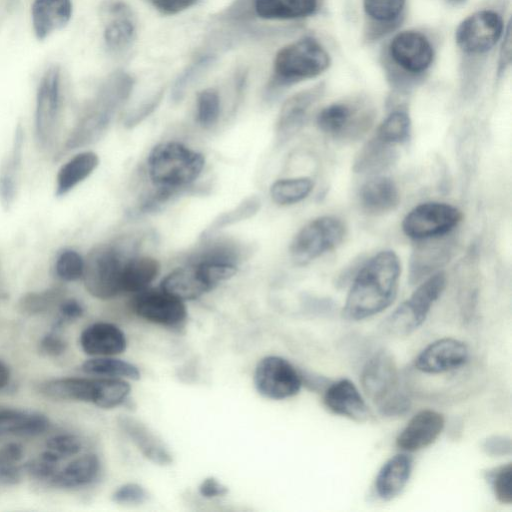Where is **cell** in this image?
<instances>
[{
    "label": "cell",
    "mask_w": 512,
    "mask_h": 512,
    "mask_svg": "<svg viewBox=\"0 0 512 512\" xmlns=\"http://www.w3.org/2000/svg\"><path fill=\"white\" fill-rule=\"evenodd\" d=\"M401 263L392 250H383L369 258L357 272L343 307V317L359 321L387 309L395 300Z\"/></svg>",
    "instance_id": "cell-1"
},
{
    "label": "cell",
    "mask_w": 512,
    "mask_h": 512,
    "mask_svg": "<svg viewBox=\"0 0 512 512\" xmlns=\"http://www.w3.org/2000/svg\"><path fill=\"white\" fill-rule=\"evenodd\" d=\"M361 386L382 416L398 417L410 409L411 400L401 386L396 361L386 350L377 351L367 360L361 373Z\"/></svg>",
    "instance_id": "cell-2"
},
{
    "label": "cell",
    "mask_w": 512,
    "mask_h": 512,
    "mask_svg": "<svg viewBox=\"0 0 512 512\" xmlns=\"http://www.w3.org/2000/svg\"><path fill=\"white\" fill-rule=\"evenodd\" d=\"M205 157L175 141L156 145L147 158L150 180L158 188L183 190L202 173Z\"/></svg>",
    "instance_id": "cell-3"
},
{
    "label": "cell",
    "mask_w": 512,
    "mask_h": 512,
    "mask_svg": "<svg viewBox=\"0 0 512 512\" xmlns=\"http://www.w3.org/2000/svg\"><path fill=\"white\" fill-rule=\"evenodd\" d=\"M330 65L325 48L312 37H303L284 47L273 62L272 82L275 86H287L314 78Z\"/></svg>",
    "instance_id": "cell-4"
},
{
    "label": "cell",
    "mask_w": 512,
    "mask_h": 512,
    "mask_svg": "<svg viewBox=\"0 0 512 512\" xmlns=\"http://www.w3.org/2000/svg\"><path fill=\"white\" fill-rule=\"evenodd\" d=\"M119 245L103 244L94 247L84 259L83 282L95 298L108 300L121 292L124 263L132 256Z\"/></svg>",
    "instance_id": "cell-5"
},
{
    "label": "cell",
    "mask_w": 512,
    "mask_h": 512,
    "mask_svg": "<svg viewBox=\"0 0 512 512\" xmlns=\"http://www.w3.org/2000/svg\"><path fill=\"white\" fill-rule=\"evenodd\" d=\"M446 274L438 271L422 282L384 321L389 334L403 337L416 331L426 320L433 304L446 287Z\"/></svg>",
    "instance_id": "cell-6"
},
{
    "label": "cell",
    "mask_w": 512,
    "mask_h": 512,
    "mask_svg": "<svg viewBox=\"0 0 512 512\" xmlns=\"http://www.w3.org/2000/svg\"><path fill=\"white\" fill-rule=\"evenodd\" d=\"M346 235L345 223L336 216L317 217L305 224L293 237L289 253L299 266L307 265L335 249Z\"/></svg>",
    "instance_id": "cell-7"
},
{
    "label": "cell",
    "mask_w": 512,
    "mask_h": 512,
    "mask_svg": "<svg viewBox=\"0 0 512 512\" xmlns=\"http://www.w3.org/2000/svg\"><path fill=\"white\" fill-rule=\"evenodd\" d=\"M61 111V74L50 66L43 74L36 94L34 135L37 146L49 150L58 133Z\"/></svg>",
    "instance_id": "cell-8"
},
{
    "label": "cell",
    "mask_w": 512,
    "mask_h": 512,
    "mask_svg": "<svg viewBox=\"0 0 512 512\" xmlns=\"http://www.w3.org/2000/svg\"><path fill=\"white\" fill-rule=\"evenodd\" d=\"M462 220L461 211L442 202H426L415 206L402 221V230L410 239L424 241L450 233Z\"/></svg>",
    "instance_id": "cell-9"
},
{
    "label": "cell",
    "mask_w": 512,
    "mask_h": 512,
    "mask_svg": "<svg viewBox=\"0 0 512 512\" xmlns=\"http://www.w3.org/2000/svg\"><path fill=\"white\" fill-rule=\"evenodd\" d=\"M302 384L300 373L280 356H265L255 367V388L266 398L283 400L293 397L299 393Z\"/></svg>",
    "instance_id": "cell-10"
},
{
    "label": "cell",
    "mask_w": 512,
    "mask_h": 512,
    "mask_svg": "<svg viewBox=\"0 0 512 512\" xmlns=\"http://www.w3.org/2000/svg\"><path fill=\"white\" fill-rule=\"evenodd\" d=\"M503 34L501 16L491 10L477 11L458 26L455 39L462 51L481 54L489 51Z\"/></svg>",
    "instance_id": "cell-11"
},
{
    "label": "cell",
    "mask_w": 512,
    "mask_h": 512,
    "mask_svg": "<svg viewBox=\"0 0 512 512\" xmlns=\"http://www.w3.org/2000/svg\"><path fill=\"white\" fill-rule=\"evenodd\" d=\"M132 309L140 318L166 327L180 326L187 317L183 301L161 289L136 293Z\"/></svg>",
    "instance_id": "cell-12"
},
{
    "label": "cell",
    "mask_w": 512,
    "mask_h": 512,
    "mask_svg": "<svg viewBox=\"0 0 512 512\" xmlns=\"http://www.w3.org/2000/svg\"><path fill=\"white\" fill-rule=\"evenodd\" d=\"M316 122L320 130L333 137L353 139L369 128L372 116L354 105L333 103L319 112Z\"/></svg>",
    "instance_id": "cell-13"
},
{
    "label": "cell",
    "mask_w": 512,
    "mask_h": 512,
    "mask_svg": "<svg viewBox=\"0 0 512 512\" xmlns=\"http://www.w3.org/2000/svg\"><path fill=\"white\" fill-rule=\"evenodd\" d=\"M469 357L467 345L445 337L426 346L415 358V368L425 374H441L464 365Z\"/></svg>",
    "instance_id": "cell-14"
},
{
    "label": "cell",
    "mask_w": 512,
    "mask_h": 512,
    "mask_svg": "<svg viewBox=\"0 0 512 512\" xmlns=\"http://www.w3.org/2000/svg\"><path fill=\"white\" fill-rule=\"evenodd\" d=\"M389 54L393 61L409 73L419 74L433 61V47L427 37L417 31L398 33L390 42Z\"/></svg>",
    "instance_id": "cell-15"
},
{
    "label": "cell",
    "mask_w": 512,
    "mask_h": 512,
    "mask_svg": "<svg viewBox=\"0 0 512 512\" xmlns=\"http://www.w3.org/2000/svg\"><path fill=\"white\" fill-rule=\"evenodd\" d=\"M324 84L319 83L289 97L282 105L276 122V140L284 143L304 125L308 111L322 97Z\"/></svg>",
    "instance_id": "cell-16"
},
{
    "label": "cell",
    "mask_w": 512,
    "mask_h": 512,
    "mask_svg": "<svg viewBox=\"0 0 512 512\" xmlns=\"http://www.w3.org/2000/svg\"><path fill=\"white\" fill-rule=\"evenodd\" d=\"M444 416L435 410L416 413L396 438V445L404 452H416L430 446L442 433Z\"/></svg>",
    "instance_id": "cell-17"
},
{
    "label": "cell",
    "mask_w": 512,
    "mask_h": 512,
    "mask_svg": "<svg viewBox=\"0 0 512 512\" xmlns=\"http://www.w3.org/2000/svg\"><path fill=\"white\" fill-rule=\"evenodd\" d=\"M323 402L332 413L356 422L369 419L368 406L356 385L347 378L332 383L324 392Z\"/></svg>",
    "instance_id": "cell-18"
},
{
    "label": "cell",
    "mask_w": 512,
    "mask_h": 512,
    "mask_svg": "<svg viewBox=\"0 0 512 512\" xmlns=\"http://www.w3.org/2000/svg\"><path fill=\"white\" fill-rule=\"evenodd\" d=\"M118 425L146 459L160 466L173 462L169 449L143 422L131 416H121Z\"/></svg>",
    "instance_id": "cell-19"
},
{
    "label": "cell",
    "mask_w": 512,
    "mask_h": 512,
    "mask_svg": "<svg viewBox=\"0 0 512 512\" xmlns=\"http://www.w3.org/2000/svg\"><path fill=\"white\" fill-rule=\"evenodd\" d=\"M80 345L91 356H114L126 350L127 340L118 326L108 322H96L82 331Z\"/></svg>",
    "instance_id": "cell-20"
},
{
    "label": "cell",
    "mask_w": 512,
    "mask_h": 512,
    "mask_svg": "<svg viewBox=\"0 0 512 512\" xmlns=\"http://www.w3.org/2000/svg\"><path fill=\"white\" fill-rule=\"evenodd\" d=\"M413 468V458L407 453H399L389 458L380 468L375 478L374 488L383 501L397 497L407 485Z\"/></svg>",
    "instance_id": "cell-21"
},
{
    "label": "cell",
    "mask_w": 512,
    "mask_h": 512,
    "mask_svg": "<svg viewBox=\"0 0 512 512\" xmlns=\"http://www.w3.org/2000/svg\"><path fill=\"white\" fill-rule=\"evenodd\" d=\"M72 16L71 0H34L31 20L34 34L44 40L68 24Z\"/></svg>",
    "instance_id": "cell-22"
},
{
    "label": "cell",
    "mask_w": 512,
    "mask_h": 512,
    "mask_svg": "<svg viewBox=\"0 0 512 512\" xmlns=\"http://www.w3.org/2000/svg\"><path fill=\"white\" fill-rule=\"evenodd\" d=\"M358 196L362 210L371 215L391 212L400 201L397 185L391 178L385 176H377L365 182Z\"/></svg>",
    "instance_id": "cell-23"
},
{
    "label": "cell",
    "mask_w": 512,
    "mask_h": 512,
    "mask_svg": "<svg viewBox=\"0 0 512 512\" xmlns=\"http://www.w3.org/2000/svg\"><path fill=\"white\" fill-rule=\"evenodd\" d=\"M160 289L183 302L195 300L212 290L198 266L192 263L167 274L160 283Z\"/></svg>",
    "instance_id": "cell-24"
},
{
    "label": "cell",
    "mask_w": 512,
    "mask_h": 512,
    "mask_svg": "<svg viewBox=\"0 0 512 512\" xmlns=\"http://www.w3.org/2000/svg\"><path fill=\"white\" fill-rule=\"evenodd\" d=\"M24 131L17 125L12 148L0 166V203L9 210L17 195L18 179L23 157Z\"/></svg>",
    "instance_id": "cell-25"
},
{
    "label": "cell",
    "mask_w": 512,
    "mask_h": 512,
    "mask_svg": "<svg viewBox=\"0 0 512 512\" xmlns=\"http://www.w3.org/2000/svg\"><path fill=\"white\" fill-rule=\"evenodd\" d=\"M99 165V157L93 151H82L70 158L58 170L55 195L62 197L89 177Z\"/></svg>",
    "instance_id": "cell-26"
},
{
    "label": "cell",
    "mask_w": 512,
    "mask_h": 512,
    "mask_svg": "<svg viewBox=\"0 0 512 512\" xmlns=\"http://www.w3.org/2000/svg\"><path fill=\"white\" fill-rule=\"evenodd\" d=\"M39 392L55 400L93 403L96 395V379L80 377L52 379L41 383Z\"/></svg>",
    "instance_id": "cell-27"
},
{
    "label": "cell",
    "mask_w": 512,
    "mask_h": 512,
    "mask_svg": "<svg viewBox=\"0 0 512 512\" xmlns=\"http://www.w3.org/2000/svg\"><path fill=\"white\" fill-rule=\"evenodd\" d=\"M160 272L158 260L150 256H132L123 266L122 293H139L149 287Z\"/></svg>",
    "instance_id": "cell-28"
},
{
    "label": "cell",
    "mask_w": 512,
    "mask_h": 512,
    "mask_svg": "<svg viewBox=\"0 0 512 512\" xmlns=\"http://www.w3.org/2000/svg\"><path fill=\"white\" fill-rule=\"evenodd\" d=\"M255 14L265 20L307 17L317 9V0H254Z\"/></svg>",
    "instance_id": "cell-29"
},
{
    "label": "cell",
    "mask_w": 512,
    "mask_h": 512,
    "mask_svg": "<svg viewBox=\"0 0 512 512\" xmlns=\"http://www.w3.org/2000/svg\"><path fill=\"white\" fill-rule=\"evenodd\" d=\"M99 470L98 457L94 454H86L71 461L63 470L58 471L49 483L59 488L83 487L94 481Z\"/></svg>",
    "instance_id": "cell-30"
},
{
    "label": "cell",
    "mask_w": 512,
    "mask_h": 512,
    "mask_svg": "<svg viewBox=\"0 0 512 512\" xmlns=\"http://www.w3.org/2000/svg\"><path fill=\"white\" fill-rule=\"evenodd\" d=\"M49 426L46 416L15 409L0 410V435L36 436Z\"/></svg>",
    "instance_id": "cell-31"
},
{
    "label": "cell",
    "mask_w": 512,
    "mask_h": 512,
    "mask_svg": "<svg viewBox=\"0 0 512 512\" xmlns=\"http://www.w3.org/2000/svg\"><path fill=\"white\" fill-rule=\"evenodd\" d=\"M112 10L115 17L104 29V41L109 49L122 51L128 48L135 38V24L126 8L114 6Z\"/></svg>",
    "instance_id": "cell-32"
},
{
    "label": "cell",
    "mask_w": 512,
    "mask_h": 512,
    "mask_svg": "<svg viewBox=\"0 0 512 512\" xmlns=\"http://www.w3.org/2000/svg\"><path fill=\"white\" fill-rule=\"evenodd\" d=\"M207 243L195 252L188 262H218L238 265L242 256L239 244L229 239H202Z\"/></svg>",
    "instance_id": "cell-33"
},
{
    "label": "cell",
    "mask_w": 512,
    "mask_h": 512,
    "mask_svg": "<svg viewBox=\"0 0 512 512\" xmlns=\"http://www.w3.org/2000/svg\"><path fill=\"white\" fill-rule=\"evenodd\" d=\"M81 370L87 374L110 378L139 380L141 376L138 367L134 364L110 356H98L86 360L81 365Z\"/></svg>",
    "instance_id": "cell-34"
},
{
    "label": "cell",
    "mask_w": 512,
    "mask_h": 512,
    "mask_svg": "<svg viewBox=\"0 0 512 512\" xmlns=\"http://www.w3.org/2000/svg\"><path fill=\"white\" fill-rule=\"evenodd\" d=\"M393 157L391 146L374 137L360 150L353 169L357 173L375 172L388 166Z\"/></svg>",
    "instance_id": "cell-35"
},
{
    "label": "cell",
    "mask_w": 512,
    "mask_h": 512,
    "mask_svg": "<svg viewBox=\"0 0 512 512\" xmlns=\"http://www.w3.org/2000/svg\"><path fill=\"white\" fill-rule=\"evenodd\" d=\"M314 183L309 177L280 179L270 187V196L278 205H292L304 200L313 190Z\"/></svg>",
    "instance_id": "cell-36"
},
{
    "label": "cell",
    "mask_w": 512,
    "mask_h": 512,
    "mask_svg": "<svg viewBox=\"0 0 512 512\" xmlns=\"http://www.w3.org/2000/svg\"><path fill=\"white\" fill-rule=\"evenodd\" d=\"M261 207L258 196L252 195L243 199L237 206L219 214L203 231L201 239L212 236L215 232L227 226L236 224L253 217Z\"/></svg>",
    "instance_id": "cell-37"
},
{
    "label": "cell",
    "mask_w": 512,
    "mask_h": 512,
    "mask_svg": "<svg viewBox=\"0 0 512 512\" xmlns=\"http://www.w3.org/2000/svg\"><path fill=\"white\" fill-rule=\"evenodd\" d=\"M96 384L93 404L104 409L124 404L131 391L130 384L122 378H98Z\"/></svg>",
    "instance_id": "cell-38"
},
{
    "label": "cell",
    "mask_w": 512,
    "mask_h": 512,
    "mask_svg": "<svg viewBox=\"0 0 512 512\" xmlns=\"http://www.w3.org/2000/svg\"><path fill=\"white\" fill-rule=\"evenodd\" d=\"M411 133V120L404 110L391 112L380 124L375 137L381 142L393 146L406 142Z\"/></svg>",
    "instance_id": "cell-39"
},
{
    "label": "cell",
    "mask_w": 512,
    "mask_h": 512,
    "mask_svg": "<svg viewBox=\"0 0 512 512\" xmlns=\"http://www.w3.org/2000/svg\"><path fill=\"white\" fill-rule=\"evenodd\" d=\"M63 296L64 290L61 287H52L41 292H30L21 297L18 308L27 315L41 314L60 303Z\"/></svg>",
    "instance_id": "cell-40"
},
{
    "label": "cell",
    "mask_w": 512,
    "mask_h": 512,
    "mask_svg": "<svg viewBox=\"0 0 512 512\" xmlns=\"http://www.w3.org/2000/svg\"><path fill=\"white\" fill-rule=\"evenodd\" d=\"M197 121L204 128L214 126L220 115V98L213 88H207L197 94Z\"/></svg>",
    "instance_id": "cell-41"
},
{
    "label": "cell",
    "mask_w": 512,
    "mask_h": 512,
    "mask_svg": "<svg viewBox=\"0 0 512 512\" xmlns=\"http://www.w3.org/2000/svg\"><path fill=\"white\" fill-rule=\"evenodd\" d=\"M486 480L491 486L495 498L502 504L512 502V463L498 466L486 473Z\"/></svg>",
    "instance_id": "cell-42"
},
{
    "label": "cell",
    "mask_w": 512,
    "mask_h": 512,
    "mask_svg": "<svg viewBox=\"0 0 512 512\" xmlns=\"http://www.w3.org/2000/svg\"><path fill=\"white\" fill-rule=\"evenodd\" d=\"M84 259L73 249H63L57 256L55 272L63 281L71 282L82 278Z\"/></svg>",
    "instance_id": "cell-43"
},
{
    "label": "cell",
    "mask_w": 512,
    "mask_h": 512,
    "mask_svg": "<svg viewBox=\"0 0 512 512\" xmlns=\"http://www.w3.org/2000/svg\"><path fill=\"white\" fill-rule=\"evenodd\" d=\"M405 0H363L364 11L380 23L394 22L404 9Z\"/></svg>",
    "instance_id": "cell-44"
},
{
    "label": "cell",
    "mask_w": 512,
    "mask_h": 512,
    "mask_svg": "<svg viewBox=\"0 0 512 512\" xmlns=\"http://www.w3.org/2000/svg\"><path fill=\"white\" fill-rule=\"evenodd\" d=\"M47 449L57 453L62 458L72 456L81 451V440L72 434H60L47 441Z\"/></svg>",
    "instance_id": "cell-45"
},
{
    "label": "cell",
    "mask_w": 512,
    "mask_h": 512,
    "mask_svg": "<svg viewBox=\"0 0 512 512\" xmlns=\"http://www.w3.org/2000/svg\"><path fill=\"white\" fill-rule=\"evenodd\" d=\"M148 492L137 483H126L112 494V500L119 504H142L148 500Z\"/></svg>",
    "instance_id": "cell-46"
},
{
    "label": "cell",
    "mask_w": 512,
    "mask_h": 512,
    "mask_svg": "<svg viewBox=\"0 0 512 512\" xmlns=\"http://www.w3.org/2000/svg\"><path fill=\"white\" fill-rule=\"evenodd\" d=\"M57 462H53L43 456H39L29 463H26L24 469L35 479L50 482L58 472Z\"/></svg>",
    "instance_id": "cell-47"
},
{
    "label": "cell",
    "mask_w": 512,
    "mask_h": 512,
    "mask_svg": "<svg viewBox=\"0 0 512 512\" xmlns=\"http://www.w3.org/2000/svg\"><path fill=\"white\" fill-rule=\"evenodd\" d=\"M481 449L485 454L492 457L511 455L512 441L506 435H491L483 440Z\"/></svg>",
    "instance_id": "cell-48"
},
{
    "label": "cell",
    "mask_w": 512,
    "mask_h": 512,
    "mask_svg": "<svg viewBox=\"0 0 512 512\" xmlns=\"http://www.w3.org/2000/svg\"><path fill=\"white\" fill-rule=\"evenodd\" d=\"M83 313L84 308L76 299L62 300L59 306V317L54 324V330L59 329L67 322L80 318Z\"/></svg>",
    "instance_id": "cell-49"
},
{
    "label": "cell",
    "mask_w": 512,
    "mask_h": 512,
    "mask_svg": "<svg viewBox=\"0 0 512 512\" xmlns=\"http://www.w3.org/2000/svg\"><path fill=\"white\" fill-rule=\"evenodd\" d=\"M66 348V341L60 337L55 330L43 336L39 342L40 353L49 357L62 355L66 351Z\"/></svg>",
    "instance_id": "cell-50"
},
{
    "label": "cell",
    "mask_w": 512,
    "mask_h": 512,
    "mask_svg": "<svg viewBox=\"0 0 512 512\" xmlns=\"http://www.w3.org/2000/svg\"><path fill=\"white\" fill-rule=\"evenodd\" d=\"M198 490L200 495L204 498L221 497L229 492L228 487L214 477L205 478L200 483Z\"/></svg>",
    "instance_id": "cell-51"
},
{
    "label": "cell",
    "mask_w": 512,
    "mask_h": 512,
    "mask_svg": "<svg viewBox=\"0 0 512 512\" xmlns=\"http://www.w3.org/2000/svg\"><path fill=\"white\" fill-rule=\"evenodd\" d=\"M151 2L160 12L172 15L190 8L197 0H151Z\"/></svg>",
    "instance_id": "cell-52"
},
{
    "label": "cell",
    "mask_w": 512,
    "mask_h": 512,
    "mask_svg": "<svg viewBox=\"0 0 512 512\" xmlns=\"http://www.w3.org/2000/svg\"><path fill=\"white\" fill-rule=\"evenodd\" d=\"M24 455L18 443H7L0 448V466L16 465Z\"/></svg>",
    "instance_id": "cell-53"
},
{
    "label": "cell",
    "mask_w": 512,
    "mask_h": 512,
    "mask_svg": "<svg viewBox=\"0 0 512 512\" xmlns=\"http://www.w3.org/2000/svg\"><path fill=\"white\" fill-rule=\"evenodd\" d=\"M512 58V37L511 25H507L498 59V74H502L511 63Z\"/></svg>",
    "instance_id": "cell-54"
},
{
    "label": "cell",
    "mask_w": 512,
    "mask_h": 512,
    "mask_svg": "<svg viewBox=\"0 0 512 512\" xmlns=\"http://www.w3.org/2000/svg\"><path fill=\"white\" fill-rule=\"evenodd\" d=\"M160 101V96H156L149 102L143 104L141 107L133 111L125 120V125L128 128H132L138 125L143 119L152 113V111L156 108L158 102Z\"/></svg>",
    "instance_id": "cell-55"
},
{
    "label": "cell",
    "mask_w": 512,
    "mask_h": 512,
    "mask_svg": "<svg viewBox=\"0 0 512 512\" xmlns=\"http://www.w3.org/2000/svg\"><path fill=\"white\" fill-rule=\"evenodd\" d=\"M22 469L17 465L0 466V480L7 484L19 482Z\"/></svg>",
    "instance_id": "cell-56"
},
{
    "label": "cell",
    "mask_w": 512,
    "mask_h": 512,
    "mask_svg": "<svg viewBox=\"0 0 512 512\" xmlns=\"http://www.w3.org/2000/svg\"><path fill=\"white\" fill-rule=\"evenodd\" d=\"M10 380V370L8 366L0 360V390L5 388Z\"/></svg>",
    "instance_id": "cell-57"
},
{
    "label": "cell",
    "mask_w": 512,
    "mask_h": 512,
    "mask_svg": "<svg viewBox=\"0 0 512 512\" xmlns=\"http://www.w3.org/2000/svg\"><path fill=\"white\" fill-rule=\"evenodd\" d=\"M465 0H448V2L452 3V4H461L463 3Z\"/></svg>",
    "instance_id": "cell-58"
}]
</instances>
